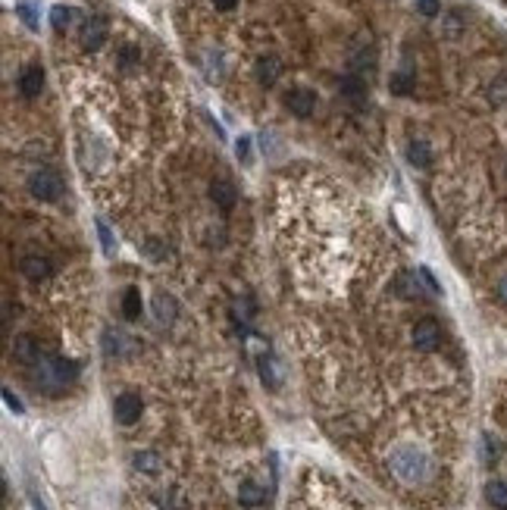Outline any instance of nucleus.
<instances>
[{"label":"nucleus","mask_w":507,"mask_h":510,"mask_svg":"<svg viewBox=\"0 0 507 510\" xmlns=\"http://www.w3.org/2000/svg\"><path fill=\"white\" fill-rule=\"evenodd\" d=\"M13 354H16V360H19V363L38 366V363H41V357H44V351H41V344L31 339V335H16Z\"/></svg>","instance_id":"0eeeda50"},{"label":"nucleus","mask_w":507,"mask_h":510,"mask_svg":"<svg viewBox=\"0 0 507 510\" xmlns=\"http://www.w3.org/2000/svg\"><path fill=\"white\" fill-rule=\"evenodd\" d=\"M392 473L398 476L404 485H423L432 476V460L426 451L414 448V445H401V448L392 451V460H388Z\"/></svg>","instance_id":"f257e3e1"},{"label":"nucleus","mask_w":507,"mask_h":510,"mask_svg":"<svg viewBox=\"0 0 507 510\" xmlns=\"http://www.w3.org/2000/svg\"><path fill=\"white\" fill-rule=\"evenodd\" d=\"M122 317L125 319H138L141 317V292L138 288H129L122 294Z\"/></svg>","instance_id":"aec40b11"},{"label":"nucleus","mask_w":507,"mask_h":510,"mask_svg":"<svg viewBox=\"0 0 507 510\" xmlns=\"http://www.w3.org/2000/svg\"><path fill=\"white\" fill-rule=\"evenodd\" d=\"M35 370V386L47 391V395H60L66 386H73L78 379V363L66 357H41V363L31 366Z\"/></svg>","instance_id":"f03ea898"},{"label":"nucleus","mask_w":507,"mask_h":510,"mask_svg":"<svg viewBox=\"0 0 507 510\" xmlns=\"http://www.w3.org/2000/svg\"><path fill=\"white\" fill-rule=\"evenodd\" d=\"M104 41H107V22L100 19V16H94V19H88L82 28V47L85 51H100Z\"/></svg>","instance_id":"1a4fd4ad"},{"label":"nucleus","mask_w":507,"mask_h":510,"mask_svg":"<svg viewBox=\"0 0 507 510\" xmlns=\"http://www.w3.org/2000/svg\"><path fill=\"white\" fill-rule=\"evenodd\" d=\"M239 501H241V507H260L266 501V492L260 489L254 479H244L239 485Z\"/></svg>","instance_id":"dca6fc26"},{"label":"nucleus","mask_w":507,"mask_h":510,"mask_svg":"<svg viewBox=\"0 0 507 510\" xmlns=\"http://www.w3.org/2000/svg\"><path fill=\"white\" fill-rule=\"evenodd\" d=\"M257 370H260V382H263L269 391H276L282 386V366H279V360L269 354V348L257 357Z\"/></svg>","instance_id":"6e6552de"},{"label":"nucleus","mask_w":507,"mask_h":510,"mask_svg":"<svg viewBox=\"0 0 507 510\" xmlns=\"http://www.w3.org/2000/svg\"><path fill=\"white\" fill-rule=\"evenodd\" d=\"M417 13L419 16H439L441 13V4H439V0H417Z\"/></svg>","instance_id":"cd10ccee"},{"label":"nucleus","mask_w":507,"mask_h":510,"mask_svg":"<svg viewBox=\"0 0 507 510\" xmlns=\"http://www.w3.org/2000/svg\"><path fill=\"white\" fill-rule=\"evenodd\" d=\"M44 88V69L41 66H28L26 73L19 75V91L22 97H38Z\"/></svg>","instance_id":"f8f14e48"},{"label":"nucleus","mask_w":507,"mask_h":510,"mask_svg":"<svg viewBox=\"0 0 507 510\" xmlns=\"http://www.w3.org/2000/svg\"><path fill=\"white\" fill-rule=\"evenodd\" d=\"M235 156H239L241 163L251 160V138H248V135H241L239 141H235Z\"/></svg>","instance_id":"c85d7f7f"},{"label":"nucleus","mask_w":507,"mask_h":510,"mask_svg":"<svg viewBox=\"0 0 507 510\" xmlns=\"http://www.w3.org/2000/svg\"><path fill=\"white\" fill-rule=\"evenodd\" d=\"M279 75H282V63H279V57H260L257 60V82L263 85V88H273L276 82H279Z\"/></svg>","instance_id":"9b49d317"},{"label":"nucleus","mask_w":507,"mask_h":510,"mask_svg":"<svg viewBox=\"0 0 507 510\" xmlns=\"http://www.w3.org/2000/svg\"><path fill=\"white\" fill-rule=\"evenodd\" d=\"M498 457V448H495V438L492 435H486V464H492V460Z\"/></svg>","instance_id":"2f4dec72"},{"label":"nucleus","mask_w":507,"mask_h":510,"mask_svg":"<svg viewBox=\"0 0 507 510\" xmlns=\"http://www.w3.org/2000/svg\"><path fill=\"white\" fill-rule=\"evenodd\" d=\"M132 464H135V469H141V473H157V469H160V454L141 451L132 457Z\"/></svg>","instance_id":"412c9836"},{"label":"nucleus","mask_w":507,"mask_h":510,"mask_svg":"<svg viewBox=\"0 0 507 510\" xmlns=\"http://www.w3.org/2000/svg\"><path fill=\"white\" fill-rule=\"evenodd\" d=\"M28 191L35 194L38 201H44V203H53V201H60V194L66 191V182H63V176L57 169H35L28 176Z\"/></svg>","instance_id":"7ed1b4c3"},{"label":"nucleus","mask_w":507,"mask_h":510,"mask_svg":"<svg viewBox=\"0 0 507 510\" xmlns=\"http://www.w3.org/2000/svg\"><path fill=\"white\" fill-rule=\"evenodd\" d=\"M73 22H75V10H73V6L57 4L51 10V26L57 28V31H69V28H73Z\"/></svg>","instance_id":"f3484780"},{"label":"nucleus","mask_w":507,"mask_h":510,"mask_svg":"<svg viewBox=\"0 0 507 510\" xmlns=\"http://www.w3.org/2000/svg\"><path fill=\"white\" fill-rule=\"evenodd\" d=\"M141 413H145V401H141L135 391H122L113 401V417L120 426H135V423L141 420Z\"/></svg>","instance_id":"20e7f679"},{"label":"nucleus","mask_w":507,"mask_h":510,"mask_svg":"<svg viewBox=\"0 0 507 510\" xmlns=\"http://www.w3.org/2000/svg\"><path fill=\"white\" fill-rule=\"evenodd\" d=\"M145 248H147V254H154V257H166V248L160 245V238H150Z\"/></svg>","instance_id":"7c9ffc66"},{"label":"nucleus","mask_w":507,"mask_h":510,"mask_svg":"<svg viewBox=\"0 0 507 510\" xmlns=\"http://www.w3.org/2000/svg\"><path fill=\"white\" fill-rule=\"evenodd\" d=\"M417 276H419V282L426 285V292H429V294H441V285H439V279L432 276L429 266H417Z\"/></svg>","instance_id":"393cba45"},{"label":"nucleus","mask_w":507,"mask_h":510,"mask_svg":"<svg viewBox=\"0 0 507 510\" xmlns=\"http://www.w3.org/2000/svg\"><path fill=\"white\" fill-rule=\"evenodd\" d=\"M94 229H98V235H100V248H104V254H107V257H113L116 238H113V232H110V225L104 223V219H94Z\"/></svg>","instance_id":"4be33fe9"},{"label":"nucleus","mask_w":507,"mask_h":510,"mask_svg":"<svg viewBox=\"0 0 507 510\" xmlns=\"http://www.w3.org/2000/svg\"><path fill=\"white\" fill-rule=\"evenodd\" d=\"M154 317H157V323L160 326H172L176 323V317H179V304H176V297L172 294H157L154 297Z\"/></svg>","instance_id":"9d476101"},{"label":"nucleus","mask_w":507,"mask_h":510,"mask_svg":"<svg viewBox=\"0 0 507 510\" xmlns=\"http://www.w3.org/2000/svg\"><path fill=\"white\" fill-rule=\"evenodd\" d=\"M388 85H392V91H394V94H410V88H414V78H410L407 73H394Z\"/></svg>","instance_id":"a878e982"},{"label":"nucleus","mask_w":507,"mask_h":510,"mask_svg":"<svg viewBox=\"0 0 507 510\" xmlns=\"http://www.w3.org/2000/svg\"><path fill=\"white\" fill-rule=\"evenodd\" d=\"M28 498H31V507H35V510H47V507H44V501H41V498H38V495H35V492H31V495H28Z\"/></svg>","instance_id":"f704fd0d"},{"label":"nucleus","mask_w":507,"mask_h":510,"mask_svg":"<svg viewBox=\"0 0 507 510\" xmlns=\"http://www.w3.org/2000/svg\"><path fill=\"white\" fill-rule=\"evenodd\" d=\"M19 270H22V276H26V279L41 282V279L51 276V260H47V257H26Z\"/></svg>","instance_id":"2eb2a0df"},{"label":"nucleus","mask_w":507,"mask_h":510,"mask_svg":"<svg viewBox=\"0 0 507 510\" xmlns=\"http://www.w3.org/2000/svg\"><path fill=\"white\" fill-rule=\"evenodd\" d=\"M488 100H492L495 107L507 104V78H498V82L488 85Z\"/></svg>","instance_id":"b1692460"},{"label":"nucleus","mask_w":507,"mask_h":510,"mask_svg":"<svg viewBox=\"0 0 507 510\" xmlns=\"http://www.w3.org/2000/svg\"><path fill=\"white\" fill-rule=\"evenodd\" d=\"M441 344V326L435 319H419L414 326V348L417 351H435Z\"/></svg>","instance_id":"39448f33"},{"label":"nucleus","mask_w":507,"mask_h":510,"mask_svg":"<svg viewBox=\"0 0 507 510\" xmlns=\"http://www.w3.org/2000/svg\"><path fill=\"white\" fill-rule=\"evenodd\" d=\"M486 501L495 510H507V485L501 479H492V482L486 485Z\"/></svg>","instance_id":"6ab92c4d"},{"label":"nucleus","mask_w":507,"mask_h":510,"mask_svg":"<svg viewBox=\"0 0 507 510\" xmlns=\"http://www.w3.org/2000/svg\"><path fill=\"white\" fill-rule=\"evenodd\" d=\"M4 401H6V407H10L13 413H26V404H22V401H19V398L13 395L10 388H4Z\"/></svg>","instance_id":"c756f323"},{"label":"nucleus","mask_w":507,"mask_h":510,"mask_svg":"<svg viewBox=\"0 0 507 510\" xmlns=\"http://www.w3.org/2000/svg\"><path fill=\"white\" fill-rule=\"evenodd\" d=\"M213 4H216V10H232L239 0H213Z\"/></svg>","instance_id":"72a5a7b5"},{"label":"nucleus","mask_w":507,"mask_h":510,"mask_svg":"<svg viewBox=\"0 0 507 510\" xmlns=\"http://www.w3.org/2000/svg\"><path fill=\"white\" fill-rule=\"evenodd\" d=\"M498 297H501V304H507V276L498 282Z\"/></svg>","instance_id":"473e14b6"},{"label":"nucleus","mask_w":507,"mask_h":510,"mask_svg":"<svg viewBox=\"0 0 507 510\" xmlns=\"http://www.w3.org/2000/svg\"><path fill=\"white\" fill-rule=\"evenodd\" d=\"M285 107H288L295 116H300V119H307V116H313V110H316V91L291 88L288 94H285Z\"/></svg>","instance_id":"423d86ee"},{"label":"nucleus","mask_w":507,"mask_h":510,"mask_svg":"<svg viewBox=\"0 0 507 510\" xmlns=\"http://www.w3.org/2000/svg\"><path fill=\"white\" fill-rule=\"evenodd\" d=\"M398 292L404 297H417L419 294V276L417 272H404V276H398Z\"/></svg>","instance_id":"5701e85b"},{"label":"nucleus","mask_w":507,"mask_h":510,"mask_svg":"<svg viewBox=\"0 0 507 510\" xmlns=\"http://www.w3.org/2000/svg\"><path fill=\"white\" fill-rule=\"evenodd\" d=\"M210 198H213V203H216V207L232 210V207H235V201H239V191H235V185H232V182L219 179V182H213V185H210Z\"/></svg>","instance_id":"ddd939ff"},{"label":"nucleus","mask_w":507,"mask_h":510,"mask_svg":"<svg viewBox=\"0 0 507 510\" xmlns=\"http://www.w3.org/2000/svg\"><path fill=\"white\" fill-rule=\"evenodd\" d=\"M104 339H107V341H104L107 354H120V351H122V344H125V339H122V335H120V332H116V335H113V332H107Z\"/></svg>","instance_id":"bb28decb"},{"label":"nucleus","mask_w":507,"mask_h":510,"mask_svg":"<svg viewBox=\"0 0 507 510\" xmlns=\"http://www.w3.org/2000/svg\"><path fill=\"white\" fill-rule=\"evenodd\" d=\"M407 160H410V166H417V169H429L432 166V151H429V144H426L423 138H414L407 144Z\"/></svg>","instance_id":"4468645a"},{"label":"nucleus","mask_w":507,"mask_h":510,"mask_svg":"<svg viewBox=\"0 0 507 510\" xmlns=\"http://www.w3.org/2000/svg\"><path fill=\"white\" fill-rule=\"evenodd\" d=\"M16 16L26 22L28 31H38V28H41V19H38V6L31 4V0H19V4H16Z\"/></svg>","instance_id":"a211bd4d"}]
</instances>
